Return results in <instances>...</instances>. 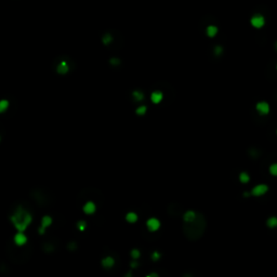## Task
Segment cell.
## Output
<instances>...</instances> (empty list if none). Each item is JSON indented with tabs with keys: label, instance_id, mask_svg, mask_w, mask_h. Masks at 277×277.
<instances>
[{
	"label": "cell",
	"instance_id": "cell-1",
	"mask_svg": "<svg viewBox=\"0 0 277 277\" xmlns=\"http://www.w3.org/2000/svg\"><path fill=\"white\" fill-rule=\"evenodd\" d=\"M205 226H206V222H205L204 217L197 214L195 220L190 221V222H185V226L183 227V230L184 234L190 239L195 240V239H198L203 235L205 230Z\"/></svg>",
	"mask_w": 277,
	"mask_h": 277
},
{
	"label": "cell",
	"instance_id": "cell-2",
	"mask_svg": "<svg viewBox=\"0 0 277 277\" xmlns=\"http://www.w3.org/2000/svg\"><path fill=\"white\" fill-rule=\"evenodd\" d=\"M11 221L13 222L14 226L16 227L19 232H23L27 228V226L31 222V215L27 211H25L22 207H19L15 213L11 217Z\"/></svg>",
	"mask_w": 277,
	"mask_h": 277
},
{
	"label": "cell",
	"instance_id": "cell-3",
	"mask_svg": "<svg viewBox=\"0 0 277 277\" xmlns=\"http://www.w3.org/2000/svg\"><path fill=\"white\" fill-rule=\"evenodd\" d=\"M267 190H268V186L267 185H265V184H259V185H256L252 188L251 194L254 195V196H261V195H264Z\"/></svg>",
	"mask_w": 277,
	"mask_h": 277
},
{
	"label": "cell",
	"instance_id": "cell-4",
	"mask_svg": "<svg viewBox=\"0 0 277 277\" xmlns=\"http://www.w3.org/2000/svg\"><path fill=\"white\" fill-rule=\"evenodd\" d=\"M146 225H147V228H148L150 232H155V230H157L160 227V222H159V220L156 219V218H150V219L147 220Z\"/></svg>",
	"mask_w": 277,
	"mask_h": 277
},
{
	"label": "cell",
	"instance_id": "cell-5",
	"mask_svg": "<svg viewBox=\"0 0 277 277\" xmlns=\"http://www.w3.org/2000/svg\"><path fill=\"white\" fill-rule=\"evenodd\" d=\"M251 24H252V26L256 27V28H261V27L264 26V24H265V20H264V17L262 16V15H254L252 19H251Z\"/></svg>",
	"mask_w": 277,
	"mask_h": 277
},
{
	"label": "cell",
	"instance_id": "cell-6",
	"mask_svg": "<svg viewBox=\"0 0 277 277\" xmlns=\"http://www.w3.org/2000/svg\"><path fill=\"white\" fill-rule=\"evenodd\" d=\"M256 108L261 115H267L270 113V105H268L267 102H259L256 105Z\"/></svg>",
	"mask_w": 277,
	"mask_h": 277
},
{
	"label": "cell",
	"instance_id": "cell-7",
	"mask_svg": "<svg viewBox=\"0 0 277 277\" xmlns=\"http://www.w3.org/2000/svg\"><path fill=\"white\" fill-rule=\"evenodd\" d=\"M14 243L17 246H23L27 243V237L25 234H23V232H19V233L14 236Z\"/></svg>",
	"mask_w": 277,
	"mask_h": 277
},
{
	"label": "cell",
	"instance_id": "cell-8",
	"mask_svg": "<svg viewBox=\"0 0 277 277\" xmlns=\"http://www.w3.org/2000/svg\"><path fill=\"white\" fill-rule=\"evenodd\" d=\"M95 210H97V207H95V205H94V203H92V201H88L87 204L84 206V213L87 214H92L95 212Z\"/></svg>",
	"mask_w": 277,
	"mask_h": 277
},
{
	"label": "cell",
	"instance_id": "cell-9",
	"mask_svg": "<svg viewBox=\"0 0 277 277\" xmlns=\"http://www.w3.org/2000/svg\"><path fill=\"white\" fill-rule=\"evenodd\" d=\"M150 100L155 104L159 103V102L162 100V93L159 92V91H155V92H153L152 95H150Z\"/></svg>",
	"mask_w": 277,
	"mask_h": 277
},
{
	"label": "cell",
	"instance_id": "cell-10",
	"mask_svg": "<svg viewBox=\"0 0 277 277\" xmlns=\"http://www.w3.org/2000/svg\"><path fill=\"white\" fill-rule=\"evenodd\" d=\"M114 264H115V260H114L112 257H107V258H105V259L102 260V265H103L105 268H110V267H113Z\"/></svg>",
	"mask_w": 277,
	"mask_h": 277
},
{
	"label": "cell",
	"instance_id": "cell-11",
	"mask_svg": "<svg viewBox=\"0 0 277 277\" xmlns=\"http://www.w3.org/2000/svg\"><path fill=\"white\" fill-rule=\"evenodd\" d=\"M196 217H197V214L195 213L194 211L188 210V211H186V212L184 213L183 219H184V221H185V222H190V221L195 220V219H196Z\"/></svg>",
	"mask_w": 277,
	"mask_h": 277
},
{
	"label": "cell",
	"instance_id": "cell-12",
	"mask_svg": "<svg viewBox=\"0 0 277 277\" xmlns=\"http://www.w3.org/2000/svg\"><path fill=\"white\" fill-rule=\"evenodd\" d=\"M68 69H69V67H68L66 62H64V61L61 62L59 64V66H57V73L59 74H66L68 72Z\"/></svg>",
	"mask_w": 277,
	"mask_h": 277
},
{
	"label": "cell",
	"instance_id": "cell-13",
	"mask_svg": "<svg viewBox=\"0 0 277 277\" xmlns=\"http://www.w3.org/2000/svg\"><path fill=\"white\" fill-rule=\"evenodd\" d=\"M206 33H207V35L209 37H214L215 35L218 34V27L213 26V25H210V26L207 27V29H206Z\"/></svg>",
	"mask_w": 277,
	"mask_h": 277
},
{
	"label": "cell",
	"instance_id": "cell-14",
	"mask_svg": "<svg viewBox=\"0 0 277 277\" xmlns=\"http://www.w3.org/2000/svg\"><path fill=\"white\" fill-rule=\"evenodd\" d=\"M51 223H52V218L49 217V215H44V217L42 218V220H41V226H44V227L50 226Z\"/></svg>",
	"mask_w": 277,
	"mask_h": 277
},
{
	"label": "cell",
	"instance_id": "cell-15",
	"mask_svg": "<svg viewBox=\"0 0 277 277\" xmlns=\"http://www.w3.org/2000/svg\"><path fill=\"white\" fill-rule=\"evenodd\" d=\"M126 219H127L128 222H130V223H134V222H137V215L134 213V212H129V213L127 214Z\"/></svg>",
	"mask_w": 277,
	"mask_h": 277
},
{
	"label": "cell",
	"instance_id": "cell-16",
	"mask_svg": "<svg viewBox=\"0 0 277 277\" xmlns=\"http://www.w3.org/2000/svg\"><path fill=\"white\" fill-rule=\"evenodd\" d=\"M266 224H267V226L271 227V228L276 227L277 226V218L276 217H271L270 219L267 220Z\"/></svg>",
	"mask_w": 277,
	"mask_h": 277
},
{
	"label": "cell",
	"instance_id": "cell-17",
	"mask_svg": "<svg viewBox=\"0 0 277 277\" xmlns=\"http://www.w3.org/2000/svg\"><path fill=\"white\" fill-rule=\"evenodd\" d=\"M239 180H240L241 183H248L249 180H250V177H249V174L247 172H241L239 174Z\"/></svg>",
	"mask_w": 277,
	"mask_h": 277
},
{
	"label": "cell",
	"instance_id": "cell-18",
	"mask_svg": "<svg viewBox=\"0 0 277 277\" xmlns=\"http://www.w3.org/2000/svg\"><path fill=\"white\" fill-rule=\"evenodd\" d=\"M8 107H9V102H8L7 100L0 101V112H1V113L6 112Z\"/></svg>",
	"mask_w": 277,
	"mask_h": 277
},
{
	"label": "cell",
	"instance_id": "cell-19",
	"mask_svg": "<svg viewBox=\"0 0 277 277\" xmlns=\"http://www.w3.org/2000/svg\"><path fill=\"white\" fill-rule=\"evenodd\" d=\"M132 94H133V97L135 101H139V102H140V101H142L144 99V95L141 91H134Z\"/></svg>",
	"mask_w": 277,
	"mask_h": 277
},
{
	"label": "cell",
	"instance_id": "cell-20",
	"mask_svg": "<svg viewBox=\"0 0 277 277\" xmlns=\"http://www.w3.org/2000/svg\"><path fill=\"white\" fill-rule=\"evenodd\" d=\"M141 256L140 251L137 250V249H133V250L131 251V257H132V259L133 260H137V259H139Z\"/></svg>",
	"mask_w": 277,
	"mask_h": 277
},
{
	"label": "cell",
	"instance_id": "cell-21",
	"mask_svg": "<svg viewBox=\"0 0 277 277\" xmlns=\"http://www.w3.org/2000/svg\"><path fill=\"white\" fill-rule=\"evenodd\" d=\"M146 110H147L146 106H145V105H142V106L137 108V115H144V114L146 113Z\"/></svg>",
	"mask_w": 277,
	"mask_h": 277
},
{
	"label": "cell",
	"instance_id": "cell-22",
	"mask_svg": "<svg viewBox=\"0 0 277 277\" xmlns=\"http://www.w3.org/2000/svg\"><path fill=\"white\" fill-rule=\"evenodd\" d=\"M77 227H78V230H84L87 228V223H86L84 221H79V222L77 223Z\"/></svg>",
	"mask_w": 277,
	"mask_h": 277
},
{
	"label": "cell",
	"instance_id": "cell-23",
	"mask_svg": "<svg viewBox=\"0 0 277 277\" xmlns=\"http://www.w3.org/2000/svg\"><path fill=\"white\" fill-rule=\"evenodd\" d=\"M270 172L272 175H275L277 177V164H273L270 167Z\"/></svg>",
	"mask_w": 277,
	"mask_h": 277
},
{
	"label": "cell",
	"instance_id": "cell-24",
	"mask_svg": "<svg viewBox=\"0 0 277 277\" xmlns=\"http://www.w3.org/2000/svg\"><path fill=\"white\" fill-rule=\"evenodd\" d=\"M110 41H112V36H110V35H108V34H106V35L103 37V42L105 44H108Z\"/></svg>",
	"mask_w": 277,
	"mask_h": 277
},
{
	"label": "cell",
	"instance_id": "cell-25",
	"mask_svg": "<svg viewBox=\"0 0 277 277\" xmlns=\"http://www.w3.org/2000/svg\"><path fill=\"white\" fill-rule=\"evenodd\" d=\"M214 52H215V54H221V53H222V48H221V47H215V49H214Z\"/></svg>",
	"mask_w": 277,
	"mask_h": 277
},
{
	"label": "cell",
	"instance_id": "cell-26",
	"mask_svg": "<svg viewBox=\"0 0 277 277\" xmlns=\"http://www.w3.org/2000/svg\"><path fill=\"white\" fill-rule=\"evenodd\" d=\"M152 258H153V260H154V261L158 260V259H159V253H158V252H154V253H153V257H152Z\"/></svg>",
	"mask_w": 277,
	"mask_h": 277
},
{
	"label": "cell",
	"instance_id": "cell-27",
	"mask_svg": "<svg viewBox=\"0 0 277 277\" xmlns=\"http://www.w3.org/2000/svg\"><path fill=\"white\" fill-rule=\"evenodd\" d=\"M110 63L112 64H119V60H117V59H112V60H110Z\"/></svg>",
	"mask_w": 277,
	"mask_h": 277
},
{
	"label": "cell",
	"instance_id": "cell-28",
	"mask_svg": "<svg viewBox=\"0 0 277 277\" xmlns=\"http://www.w3.org/2000/svg\"><path fill=\"white\" fill-rule=\"evenodd\" d=\"M276 47H277V44H276Z\"/></svg>",
	"mask_w": 277,
	"mask_h": 277
},
{
	"label": "cell",
	"instance_id": "cell-29",
	"mask_svg": "<svg viewBox=\"0 0 277 277\" xmlns=\"http://www.w3.org/2000/svg\"><path fill=\"white\" fill-rule=\"evenodd\" d=\"M276 67H277V66H276Z\"/></svg>",
	"mask_w": 277,
	"mask_h": 277
}]
</instances>
